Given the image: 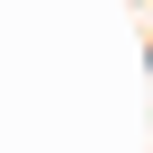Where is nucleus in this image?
Here are the masks:
<instances>
[]
</instances>
